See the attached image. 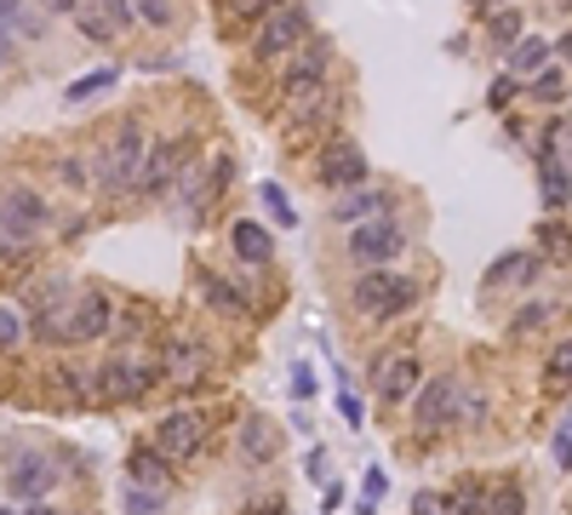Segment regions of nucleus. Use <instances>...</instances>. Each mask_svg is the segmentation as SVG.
Returning a JSON list of instances; mask_svg holds the SVG:
<instances>
[{
	"label": "nucleus",
	"mask_w": 572,
	"mask_h": 515,
	"mask_svg": "<svg viewBox=\"0 0 572 515\" xmlns=\"http://www.w3.org/2000/svg\"><path fill=\"white\" fill-rule=\"evenodd\" d=\"M110 321H115L110 292H104V287H81V292H70L63 303L41 309L35 332H41V338H52V343H92V338H104V332H110Z\"/></svg>",
	"instance_id": "1"
},
{
	"label": "nucleus",
	"mask_w": 572,
	"mask_h": 515,
	"mask_svg": "<svg viewBox=\"0 0 572 515\" xmlns=\"http://www.w3.org/2000/svg\"><path fill=\"white\" fill-rule=\"evenodd\" d=\"M350 298H355V309L366 321H395L418 303V281L413 275H395V269H366Z\"/></svg>",
	"instance_id": "2"
},
{
	"label": "nucleus",
	"mask_w": 572,
	"mask_h": 515,
	"mask_svg": "<svg viewBox=\"0 0 572 515\" xmlns=\"http://www.w3.org/2000/svg\"><path fill=\"white\" fill-rule=\"evenodd\" d=\"M144 161H149V137L138 121H121L115 137H110V150H104V189L110 195H132L144 178Z\"/></svg>",
	"instance_id": "3"
},
{
	"label": "nucleus",
	"mask_w": 572,
	"mask_h": 515,
	"mask_svg": "<svg viewBox=\"0 0 572 515\" xmlns=\"http://www.w3.org/2000/svg\"><path fill=\"white\" fill-rule=\"evenodd\" d=\"M207 435H212V412L178 406V412H166V419L155 424V453L173 459V464H189L200 446H207Z\"/></svg>",
	"instance_id": "4"
},
{
	"label": "nucleus",
	"mask_w": 572,
	"mask_h": 515,
	"mask_svg": "<svg viewBox=\"0 0 572 515\" xmlns=\"http://www.w3.org/2000/svg\"><path fill=\"white\" fill-rule=\"evenodd\" d=\"M401 253H407V229H401L395 218L355 224V235H350V258H355L361 269H378V264H389V258H401Z\"/></svg>",
	"instance_id": "5"
},
{
	"label": "nucleus",
	"mask_w": 572,
	"mask_h": 515,
	"mask_svg": "<svg viewBox=\"0 0 572 515\" xmlns=\"http://www.w3.org/2000/svg\"><path fill=\"white\" fill-rule=\"evenodd\" d=\"M326 47L321 41H304L298 47V58L287 63V75H281V97L287 103H315L321 97V81H326Z\"/></svg>",
	"instance_id": "6"
},
{
	"label": "nucleus",
	"mask_w": 572,
	"mask_h": 515,
	"mask_svg": "<svg viewBox=\"0 0 572 515\" xmlns=\"http://www.w3.org/2000/svg\"><path fill=\"white\" fill-rule=\"evenodd\" d=\"M304 41H310V12H304V7H281V12H269V23L258 29L252 52H258V58H287V52H298Z\"/></svg>",
	"instance_id": "7"
},
{
	"label": "nucleus",
	"mask_w": 572,
	"mask_h": 515,
	"mask_svg": "<svg viewBox=\"0 0 572 515\" xmlns=\"http://www.w3.org/2000/svg\"><path fill=\"white\" fill-rule=\"evenodd\" d=\"M315 178H321V189H339V195H355L361 184H366V155L355 150V144H326L321 150V161H315Z\"/></svg>",
	"instance_id": "8"
},
{
	"label": "nucleus",
	"mask_w": 572,
	"mask_h": 515,
	"mask_svg": "<svg viewBox=\"0 0 572 515\" xmlns=\"http://www.w3.org/2000/svg\"><path fill=\"white\" fill-rule=\"evenodd\" d=\"M373 390H378V401H384V406L413 401V395L424 390V367H418V356H413V350L384 356V361H378V378H373Z\"/></svg>",
	"instance_id": "9"
},
{
	"label": "nucleus",
	"mask_w": 572,
	"mask_h": 515,
	"mask_svg": "<svg viewBox=\"0 0 572 515\" xmlns=\"http://www.w3.org/2000/svg\"><path fill=\"white\" fill-rule=\"evenodd\" d=\"M195 161V137H160L144 161V178H138V195H166L173 189V172Z\"/></svg>",
	"instance_id": "10"
},
{
	"label": "nucleus",
	"mask_w": 572,
	"mask_h": 515,
	"mask_svg": "<svg viewBox=\"0 0 572 515\" xmlns=\"http://www.w3.org/2000/svg\"><path fill=\"white\" fill-rule=\"evenodd\" d=\"M52 487H58V464L46 453H18V464L7 470V493L23 504H46Z\"/></svg>",
	"instance_id": "11"
},
{
	"label": "nucleus",
	"mask_w": 572,
	"mask_h": 515,
	"mask_svg": "<svg viewBox=\"0 0 572 515\" xmlns=\"http://www.w3.org/2000/svg\"><path fill=\"white\" fill-rule=\"evenodd\" d=\"M0 224H12L23 235H41L52 224V206L41 189H29V184H12V189H0Z\"/></svg>",
	"instance_id": "12"
},
{
	"label": "nucleus",
	"mask_w": 572,
	"mask_h": 515,
	"mask_svg": "<svg viewBox=\"0 0 572 515\" xmlns=\"http://www.w3.org/2000/svg\"><path fill=\"white\" fill-rule=\"evenodd\" d=\"M149 384H155V367H144V361H110L97 372V395L104 401H138V395H149Z\"/></svg>",
	"instance_id": "13"
},
{
	"label": "nucleus",
	"mask_w": 572,
	"mask_h": 515,
	"mask_svg": "<svg viewBox=\"0 0 572 515\" xmlns=\"http://www.w3.org/2000/svg\"><path fill=\"white\" fill-rule=\"evenodd\" d=\"M464 395H458V384L453 378H429V384L413 395V419L424 424V430H441L447 419H453V406H458Z\"/></svg>",
	"instance_id": "14"
},
{
	"label": "nucleus",
	"mask_w": 572,
	"mask_h": 515,
	"mask_svg": "<svg viewBox=\"0 0 572 515\" xmlns=\"http://www.w3.org/2000/svg\"><path fill=\"white\" fill-rule=\"evenodd\" d=\"M75 23H81L86 41H115V34L132 29L138 18H132V7H121V0H115V7H75Z\"/></svg>",
	"instance_id": "15"
},
{
	"label": "nucleus",
	"mask_w": 572,
	"mask_h": 515,
	"mask_svg": "<svg viewBox=\"0 0 572 515\" xmlns=\"http://www.w3.org/2000/svg\"><path fill=\"white\" fill-rule=\"evenodd\" d=\"M538 275H544V258H538V253H503V258L487 269V281H492V287H532Z\"/></svg>",
	"instance_id": "16"
},
{
	"label": "nucleus",
	"mask_w": 572,
	"mask_h": 515,
	"mask_svg": "<svg viewBox=\"0 0 572 515\" xmlns=\"http://www.w3.org/2000/svg\"><path fill=\"white\" fill-rule=\"evenodd\" d=\"M544 69H550V41H544V34H521V41L510 47V81L544 75Z\"/></svg>",
	"instance_id": "17"
},
{
	"label": "nucleus",
	"mask_w": 572,
	"mask_h": 515,
	"mask_svg": "<svg viewBox=\"0 0 572 515\" xmlns=\"http://www.w3.org/2000/svg\"><path fill=\"white\" fill-rule=\"evenodd\" d=\"M275 446H281V435H275V424H269V419H247V424H241V453H247V464H275Z\"/></svg>",
	"instance_id": "18"
},
{
	"label": "nucleus",
	"mask_w": 572,
	"mask_h": 515,
	"mask_svg": "<svg viewBox=\"0 0 572 515\" xmlns=\"http://www.w3.org/2000/svg\"><path fill=\"white\" fill-rule=\"evenodd\" d=\"M229 240H235V253H241L247 264H269L275 258V240H269V229L263 224H252V218H241L229 229Z\"/></svg>",
	"instance_id": "19"
},
{
	"label": "nucleus",
	"mask_w": 572,
	"mask_h": 515,
	"mask_svg": "<svg viewBox=\"0 0 572 515\" xmlns=\"http://www.w3.org/2000/svg\"><path fill=\"white\" fill-rule=\"evenodd\" d=\"M344 224H373V218H384L389 213V195H378V189H355V195H339V206H332Z\"/></svg>",
	"instance_id": "20"
},
{
	"label": "nucleus",
	"mask_w": 572,
	"mask_h": 515,
	"mask_svg": "<svg viewBox=\"0 0 572 515\" xmlns=\"http://www.w3.org/2000/svg\"><path fill=\"white\" fill-rule=\"evenodd\" d=\"M538 184H544V206H566V200H572V172L561 166V155H544V166H538Z\"/></svg>",
	"instance_id": "21"
},
{
	"label": "nucleus",
	"mask_w": 572,
	"mask_h": 515,
	"mask_svg": "<svg viewBox=\"0 0 572 515\" xmlns=\"http://www.w3.org/2000/svg\"><path fill=\"white\" fill-rule=\"evenodd\" d=\"M138 481L149 493H166V464H160L155 446H138V453H132V487H138Z\"/></svg>",
	"instance_id": "22"
},
{
	"label": "nucleus",
	"mask_w": 572,
	"mask_h": 515,
	"mask_svg": "<svg viewBox=\"0 0 572 515\" xmlns=\"http://www.w3.org/2000/svg\"><path fill=\"white\" fill-rule=\"evenodd\" d=\"M200 367H207V361H200V350H195V343H178V350L166 356V378H178V384H195V378H200Z\"/></svg>",
	"instance_id": "23"
},
{
	"label": "nucleus",
	"mask_w": 572,
	"mask_h": 515,
	"mask_svg": "<svg viewBox=\"0 0 572 515\" xmlns=\"http://www.w3.org/2000/svg\"><path fill=\"white\" fill-rule=\"evenodd\" d=\"M441 509H447V515H487V493L476 487V481H464L453 498H441Z\"/></svg>",
	"instance_id": "24"
},
{
	"label": "nucleus",
	"mask_w": 572,
	"mask_h": 515,
	"mask_svg": "<svg viewBox=\"0 0 572 515\" xmlns=\"http://www.w3.org/2000/svg\"><path fill=\"white\" fill-rule=\"evenodd\" d=\"M29 247H35V235H23V229H12V224H0V264L29 258Z\"/></svg>",
	"instance_id": "25"
},
{
	"label": "nucleus",
	"mask_w": 572,
	"mask_h": 515,
	"mask_svg": "<svg viewBox=\"0 0 572 515\" xmlns=\"http://www.w3.org/2000/svg\"><path fill=\"white\" fill-rule=\"evenodd\" d=\"M550 459H555V470H572V406L561 412V424H555V441H550Z\"/></svg>",
	"instance_id": "26"
},
{
	"label": "nucleus",
	"mask_w": 572,
	"mask_h": 515,
	"mask_svg": "<svg viewBox=\"0 0 572 515\" xmlns=\"http://www.w3.org/2000/svg\"><path fill=\"white\" fill-rule=\"evenodd\" d=\"M104 86H115V69H92V75H81L70 92H63V97H70V103H86L92 92H104Z\"/></svg>",
	"instance_id": "27"
},
{
	"label": "nucleus",
	"mask_w": 572,
	"mask_h": 515,
	"mask_svg": "<svg viewBox=\"0 0 572 515\" xmlns=\"http://www.w3.org/2000/svg\"><path fill=\"white\" fill-rule=\"evenodd\" d=\"M532 97H538V103H561V97H566V75H561V69L532 75Z\"/></svg>",
	"instance_id": "28"
},
{
	"label": "nucleus",
	"mask_w": 572,
	"mask_h": 515,
	"mask_svg": "<svg viewBox=\"0 0 572 515\" xmlns=\"http://www.w3.org/2000/svg\"><path fill=\"white\" fill-rule=\"evenodd\" d=\"M550 390H572V338L555 343V356H550Z\"/></svg>",
	"instance_id": "29"
},
{
	"label": "nucleus",
	"mask_w": 572,
	"mask_h": 515,
	"mask_svg": "<svg viewBox=\"0 0 572 515\" xmlns=\"http://www.w3.org/2000/svg\"><path fill=\"white\" fill-rule=\"evenodd\" d=\"M166 509V493H149V487H126V515H160Z\"/></svg>",
	"instance_id": "30"
},
{
	"label": "nucleus",
	"mask_w": 572,
	"mask_h": 515,
	"mask_svg": "<svg viewBox=\"0 0 572 515\" xmlns=\"http://www.w3.org/2000/svg\"><path fill=\"white\" fill-rule=\"evenodd\" d=\"M263 206L275 213V224H281V229H292V224H298V213H292V200H287V189H281V184H263Z\"/></svg>",
	"instance_id": "31"
},
{
	"label": "nucleus",
	"mask_w": 572,
	"mask_h": 515,
	"mask_svg": "<svg viewBox=\"0 0 572 515\" xmlns=\"http://www.w3.org/2000/svg\"><path fill=\"white\" fill-rule=\"evenodd\" d=\"M487 29H492V41H498V47H516V41H521V18H516V12H492V18H487Z\"/></svg>",
	"instance_id": "32"
},
{
	"label": "nucleus",
	"mask_w": 572,
	"mask_h": 515,
	"mask_svg": "<svg viewBox=\"0 0 572 515\" xmlns=\"http://www.w3.org/2000/svg\"><path fill=\"white\" fill-rule=\"evenodd\" d=\"M487 515H527V498H521L516 481H510L503 493H492V498H487Z\"/></svg>",
	"instance_id": "33"
},
{
	"label": "nucleus",
	"mask_w": 572,
	"mask_h": 515,
	"mask_svg": "<svg viewBox=\"0 0 572 515\" xmlns=\"http://www.w3.org/2000/svg\"><path fill=\"white\" fill-rule=\"evenodd\" d=\"M18 338H23V316H18L7 298H0V350H12Z\"/></svg>",
	"instance_id": "34"
},
{
	"label": "nucleus",
	"mask_w": 572,
	"mask_h": 515,
	"mask_svg": "<svg viewBox=\"0 0 572 515\" xmlns=\"http://www.w3.org/2000/svg\"><path fill=\"white\" fill-rule=\"evenodd\" d=\"M132 18H144V23H155V29H166V23H173L178 12L173 7H166V0H144V7H132Z\"/></svg>",
	"instance_id": "35"
},
{
	"label": "nucleus",
	"mask_w": 572,
	"mask_h": 515,
	"mask_svg": "<svg viewBox=\"0 0 572 515\" xmlns=\"http://www.w3.org/2000/svg\"><path fill=\"white\" fill-rule=\"evenodd\" d=\"M378 498H384V470H366V481H361V515H373Z\"/></svg>",
	"instance_id": "36"
},
{
	"label": "nucleus",
	"mask_w": 572,
	"mask_h": 515,
	"mask_svg": "<svg viewBox=\"0 0 572 515\" xmlns=\"http://www.w3.org/2000/svg\"><path fill=\"white\" fill-rule=\"evenodd\" d=\"M544 247L561 253V258H572V229L566 224H544Z\"/></svg>",
	"instance_id": "37"
},
{
	"label": "nucleus",
	"mask_w": 572,
	"mask_h": 515,
	"mask_svg": "<svg viewBox=\"0 0 572 515\" xmlns=\"http://www.w3.org/2000/svg\"><path fill=\"white\" fill-rule=\"evenodd\" d=\"M487 103H492V110H510V103H516V81H510V75H498V81H492V92H487Z\"/></svg>",
	"instance_id": "38"
},
{
	"label": "nucleus",
	"mask_w": 572,
	"mask_h": 515,
	"mask_svg": "<svg viewBox=\"0 0 572 515\" xmlns=\"http://www.w3.org/2000/svg\"><path fill=\"white\" fill-rule=\"evenodd\" d=\"M538 321H550V303H527V309H521V316H516L510 327H516V332H532Z\"/></svg>",
	"instance_id": "39"
},
{
	"label": "nucleus",
	"mask_w": 572,
	"mask_h": 515,
	"mask_svg": "<svg viewBox=\"0 0 572 515\" xmlns=\"http://www.w3.org/2000/svg\"><path fill=\"white\" fill-rule=\"evenodd\" d=\"M413 515H447V509H441V498H435V493H418V498H413Z\"/></svg>",
	"instance_id": "40"
},
{
	"label": "nucleus",
	"mask_w": 572,
	"mask_h": 515,
	"mask_svg": "<svg viewBox=\"0 0 572 515\" xmlns=\"http://www.w3.org/2000/svg\"><path fill=\"white\" fill-rule=\"evenodd\" d=\"M247 515H287V504H281V498H258Z\"/></svg>",
	"instance_id": "41"
},
{
	"label": "nucleus",
	"mask_w": 572,
	"mask_h": 515,
	"mask_svg": "<svg viewBox=\"0 0 572 515\" xmlns=\"http://www.w3.org/2000/svg\"><path fill=\"white\" fill-rule=\"evenodd\" d=\"M339 412H344L350 424H361V401H355V395H339Z\"/></svg>",
	"instance_id": "42"
},
{
	"label": "nucleus",
	"mask_w": 572,
	"mask_h": 515,
	"mask_svg": "<svg viewBox=\"0 0 572 515\" xmlns=\"http://www.w3.org/2000/svg\"><path fill=\"white\" fill-rule=\"evenodd\" d=\"M310 481H326V453H321V446L310 453Z\"/></svg>",
	"instance_id": "43"
},
{
	"label": "nucleus",
	"mask_w": 572,
	"mask_h": 515,
	"mask_svg": "<svg viewBox=\"0 0 572 515\" xmlns=\"http://www.w3.org/2000/svg\"><path fill=\"white\" fill-rule=\"evenodd\" d=\"M23 515H70V509H52V504H35V509H23Z\"/></svg>",
	"instance_id": "44"
},
{
	"label": "nucleus",
	"mask_w": 572,
	"mask_h": 515,
	"mask_svg": "<svg viewBox=\"0 0 572 515\" xmlns=\"http://www.w3.org/2000/svg\"><path fill=\"white\" fill-rule=\"evenodd\" d=\"M561 144H566V155H561V166H566V161H572V126L561 132Z\"/></svg>",
	"instance_id": "45"
},
{
	"label": "nucleus",
	"mask_w": 572,
	"mask_h": 515,
	"mask_svg": "<svg viewBox=\"0 0 572 515\" xmlns=\"http://www.w3.org/2000/svg\"><path fill=\"white\" fill-rule=\"evenodd\" d=\"M7 52H12V41H7V34H0V63H7Z\"/></svg>",
	"instance_id": "46"
},
{
	"label": "nucleus",
	"mask_w": 572,
	"mask_h": 515,
	"mask_svg": "<svg viewBox=\"0 0 572 515\" xmlns=\"http://www.w3.org/2000/svg\"><path fill=\"white\" fill-rule=\"evenodd\" d=\"M0 515H18V509H0Z\"/></svg>",
	"instance_id": "47"
}]
</instances>
